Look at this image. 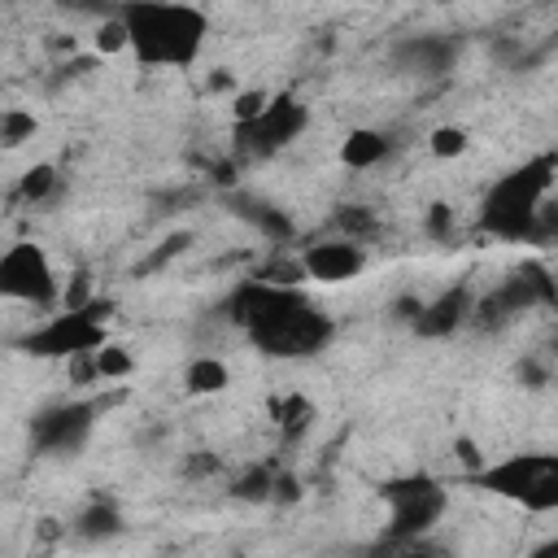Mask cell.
Masks as SVG:
<instances>
[{
    "instance_id": "7",
    "label": "cell",
    "mask_w": 558,
    "mask_h": 558,
    "mask_svg": "<svg viewBox=\"0 0 558 558\" xmlns=\"http://www.w3.org/2000/svg\"><path fill=\"white\" fill-rule=\"evenodd\" d=\"M310 113L301 100L292 96H270L253 118L235 122V153L240 157H270L279 148H288L301 131H305Z\"/></svg>"
},
{
    "instance_id": "16",
    "label": "cell",
    "mask_w": 558,
    "mask_h": 558,
    "mask_svg": "<svg viewBox=\"0 0 558 558\" xmlns=\"http://www.w3.org/2000/svg\"><path fill=\"white\" fill-rule=\"evenodd\" d=\"M118 532H122V514H118L113 501H92V506L74 519V536H83V541H109V536H118Z\"/></svg>"
},
{
    "instance_id": "10",
    "label": "cell",
    "mask_w": 558,
    "mask_h": 558,
    "mask_svg": "<svg viewBox=\"0 0 558 558\" xmlns=\"http://www.w3.org/2000/svg\"><path fill=\"white\" fill-rule=\"evenodd\" d=\"M536 301H554V283H549V275L541 266H523L493 296H484L475 305V314H480V327H501V323H510L514 314H523Z\"/></svg>"
},
{
    "instance_id": "24",
    "label": "cell",
    "mask_w": 558,
    "mask_h": 558,
    "mask_svg": "<svg viewBox=\"0 0 558 558\" xmlns=\"http://www.w3.org/2000/svg\"><path fill=\"white\" fill-rule=\"evenodd\" d=\"M449 218H453L449 205H432V214H427V231L440 235V240H449Z\"/></svg>"
},
{
    "instance_id": "11",
    "label": "cell",
    "mask_w": 558,
    "mask_h": 558,
    "mask_svg": "<svg viewBox=\"0 0 558 558\" xmlns=\"http://www.w3.org/2000/svg\"><path fill=\"white\" fill-rule=\"evenodd\" d=\"M458 61V39L449 35H405L401 44H392V65L410 78H445Z\"/></svg>"
},
{
    "instance_id": "9",
    "label": "cell",
    "mask_w": 558,
    "mask_h": 558,
    "mask_svg": "<svg viewBox=\"0 0 558 558\" xmlns=\"http://www.w3.org/2000/svg\"><path fill=\"white\" fill-rule=\"evenodd\" d=\"M96 427V405L92 401H61L48 405L44 414L31 418V449L44 458H70L87 445Z\"/></svg>"
},
{
    "instance_id": "3",
    "label": "cell",
    "mask_w": 558,
    "mask_h": 558,
    "mask_svg": "<svg viewBox=\"0 0 558 558\" xmlns=\"http://www.w3.org/2000/svg\"><path fill=\"white\" fill-rule=\"evenodd\" d=\"M480 488L519 501L527 510H554L558 506V458L554 453H510L475 475Z\"/></svg>"
},
{
    "instance_id": "26",
    "label": "cell",
    "mask_w": 558,
    "mask_h": 558,
    "mask_svg": "<svg viewBox=\"0 0 558 558\" xmlns=\"http://www.w3.org/2000/svg\"><path fill=\"white\" fill-rule=\"evenodd\" d=\"M536 558H558V545H541V549H536Z\"/></svg>"
},
{
    "instance_id": "20",
    "label": "cell",
    "mask_w": 558,
    "mask_h": 558,
    "mask_svg": "<svg viewBox=\"0 0 558 558\" xmlns=\"http://www.w3.org/2000/svg\"><path fill=\"white\" fill-rule=\"evenodd\" d=\"M52 187H57V170H52V166H35V170L22 174L17 196H22V201H44Z\"/></svg>"
},
{
    "instance_id": "25",
    "label": "cell",
    "mask_w": 558,
    "mask_h": 558,
    "mask_svg": "<svg viewBox=\"0 0 558 558\" xmlns=\"http://www.w3.org/2000/svg\"><path fill=\"white\" fill-rule=\"evenodd\" d=\"M122 44H126V35H122V26H118V22L100 31V48H105V52H113V48H122Z\"/></svg>"
},
{
    "instance_id": "2",
    "label": "cell",
    "mask_w": 558,
    "mask_h": 558,
    "mask_svg": "<svg viewBox=\"0 0 558 558\" xmlns=\"http://www.w3.org/2000/svg\"><path fill=\"white\" fill-rule=\"evenodd\" d=\"M554 170H558L554 153H541V157L506 170L480 201V227L497 240H536L545 196L554 187Z\"/></svg>"
},
{
    "instance_id": "18",
    "label": "cell",
    "mask_w": 558,
    "mask_h": 558,
    "mask_svg": "<svg viewBox=\"0 0 558 558\" xmlns=\"http://www.w3.org/2000/svg\"><path fill=\"white\" fill-rule=\"evenodd\" d=\"M270 414H275V423H279L283 432H301V427L314 418V410H310V401H305V397H283V401H270Z\"/></svg>"
},
{
    "instance_id": "13",
    "label": "cell",
    "mask_w": 558,
    "mask_h": 558,
    "mask_svg": "<svg viewBox=\"0 0 558 558\" xmlns=\"http://www.w3.org/2000/svg\"><path fill=\"white\" fill-rule=\"evenodd\" d=\"M466 314H471V296H466V288H453V292L436 296L432 305H418L410 323H414L418 336L440 340V336H453V331L466 323Z\"/></svg>"
},
{
    "instance_id": "8",
    "label": "cell",
    "mask_w": 558,
    "mask_h": 558,
    "mask_svg": "<svg viewBox=\"0 0 558 558\" xmlns=\"http://www.w3.org/2000/svg\"><path fill=\"white\" fill-rule=\"evenodd\" d=\"M0 296L26 301V305H48L57 296V275L39 244L17 240L0 253Z\"/></svg>"
},
{
    "instance_id": "22",
    "label": "cell",
    "mask_w": 558,
    "mask_h": 558,
    "mask_svg": "<svg viewBox=\"0 0 558 558\" xmlns=\"http://www.w3.org/2000/svg\"><path fill=\"white\" fill-rule=\"evenodd\" d=\"M466 148V131L462 126H436L432 131V153L436 157H458Z\"/></svg>"
},
{
    "instance_id": "17",
    "label": "cell",
    "mask_w": 558,
    "mask_h": 558,
    "mask_svg": "<svg viewBox=\"0 0 558 558\" xmlns=\"http://www.w3.org/2000/svg\"><path fill=\"white\" fill-rule=\"evenodd\" d=\"M183 384H187L192 392H222V388L231 384V375H227V366H222L218 357H196V362L187 366Z\"/></svg>"
},
{
    "instance_id": "14",
    "label": "cell",
    "mask_w": 558,
    "mask_h": 558,
    "mask_svg": "<svg viewBox=\"0 0 558 558\" xmlns=\"http://www.w3.org/2000/svg\"><path fill=\"white\" fill-rule=\"evenodd\" d=\"M231 209H235L240 218H248L257 231H266L270 240H292V222H288L275 205H266V201H257V196L240 192V196H231Z\"/></svg>"
},
{
    "instance_id": "12",
    "label": "cell",
    "mask_w": 558,
    "mask_h": 558,
    "mask_svg": "<svg viewBox=\"0 0 558 558\" xmlns=\"http://www.w3.org/2000/svg\"><path fill=\"white\" fill-rule=\"evenodd\" d=\"M362 266H366V253L353 240H323V244H310L301 253V275H310L318 283H344Z\"/></svg>"
},
{
    "instance_id": "6",
    "label": "cell",
    "mask_w": 558,
    "mask_h": 558,
    "mask_svg": "<svg viewBox=\"0 0 558 558\" xmlns=\"http://www.w3.org/2000/svg\"><path fill=\"white\" fill-rule=\"evenodd\" d=\"M331 336H336V323L305 296L292 310H283L275 323H266L262 331H253L248 340L266 357H314V353H323L331 344Z\"/></svg>"
},
{
    "instance_id": "4",
    "label": "cell",
    "mask_w": 558,
    "mask_h": 558,
    "mask_svg": "<svg viewBox=\"0 0 558 558\" xmlns=\"http://www.w3.org/2000/svg\"><path fill=\"white\" fill-rule=\"evenodd\" d=\"M379 501L388 506V545L418 541L445 514V488L432 475H397L379 484Z\"/></svg>"
},
{
    "instance_id": "23",
    "label": "cell",
    "mask_w": 558,
    "mask_h": 558,
    "mask_svg": "<svg viewBox=\"0 0 558 558\" xmlns=\"http://www.w3.org/2000/svg\"><path fill=\"white\" fill-rule=\"evenodd\" d=\"M131 357L122 349H96V375H126Z\"/></svg>"
},
{
    "instance_id": "5",
    "label": "cell",
    "mask_w": 558,
    "mask_h": 558,
    "mask_svg": "<svg viewBox=\"0 0 558 558\" xmlns=\"http://www.w3.org/2000/svg\"><path fill=\"white\" fill-rule=\"evenodd\" d=\"M105 310L100 301L92 305H70L65 314H52L44 327L22 336V349L31 357H83L105 349Z\"/></svg>"
},
{
    "instance_id": "1",
    "label": "cell",
    "mask_w": 558,
    "mask_h": 558,
    "mask_svg": "<svg viewBox=\"0 0 558 558\" xmlns=\"http://www.w3.org/2000/svg\"><path fill=\"white\" fill-rule=\"evenodd\" d=\"M118 26L135 61L170 70L192 65L209 35V17L192 4H126L118 13Z\"/></svg>"
},
{
    "instance_id": "15",
    "label": "cell",
    "mask_w": 558,
    "mask_h": 558,
    "mask_svg": "<svg viewBox=\"0 0 558 558\" xmlns=\"http://www.w3.org/2000/svg\"><path fill=\"white\" fill-rule=\"evenodd\" d=\"M388 135L384 131H349V140H344V148H340V157H344V166H353V170H366V166H375V161H384L388 157Z\"/></svg>"
},
{
    "instance_id": "19",
    "label": "cell",
    "mask_w": 558,
    "mask_h": 558,
    "mask_svg": "<svg viewBox=\"0 0 558 558\" xmlns=\"http://www.w3.org/2000/svg\"><path fill=\"white\" fill-rule=\"evenodd\" d=\"M336 222L344 227V240H353V244H362V240H366V235H375V227H379V222H375V214H366L362 205H344V209L336 214Z\"/></svg>"
},
{
    "instance_id": "21",
    "label": "cell",
    "mask_w": 558,
    "mask_h": 558,
    "mask_svg": "<svg viewBox=\"0 0 558 558\" xmlns=\"http://www.w3.org/2000/svg\"><path fill=\"white\" fill-rule=\"evenodd\" d=\"M31 135H35V118H31V113H17V109L0 113V140H4V144H22V140H31Z\"/></svg>"
}]
</instances>
